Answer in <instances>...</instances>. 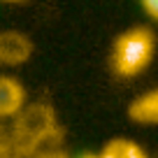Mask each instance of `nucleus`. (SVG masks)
<instances>
[{"label": "nucleus", "instance_id": "f257e3e1", "mask_svg": "<svg viewBox=\"0 0 158 158\" xmlns=\"http://www.w3.org/2000/svg\"><path fill=\"white\" fill-rule=\"evenodd\" d=\"M156 40L149 28H130L116 37L112 47V70L118 77H137L151 65Z\"/></svg>", "mask_w": 158, "mask_h": 158}, {"label": "nucleus", "instance_id": "f03ea898", "mask_svg": "<svg viewBox=\"0 0 158 158\" xmlns=\"http://www.w3.org/2000/svg\"><path fill=\"white\" fill-rule=\"evenodd\" d=\"M12 128H14L19 149L26 158V156H33L35 149L44 139L51 137V133L56 130V116L51 112V107H47V105H30L14 116Z\"/></svg>", "mask_w": 158, "mask_h": 158}, {"label": "nucleus", "instance_id": "7ed1b4c3", "mask_svg": "<svg viewBox=\"0 0 158 158\" xmlns=\"http://www.w3.org/2000/svg\"><path fill=\"white\" fill-rule=\"evenodd\" d=\"M33 44L23 33L2 30L0 33V63L5 65H21L30 58Z\"/></svg>", "mask_w": 158, "mask_h": 158}, {"label": "nucleus", "instance_id": "20e7f679", "mask_svg": "<svg viewBox=\"0 0 158 158\" xmlns=\"http://www.w3.org/2000/svg\"><path fill=\"white\" fill-rule=\"evenodd\" d=\"M128 118L137 126L158 128V86L135 95L128 105Z\"/></svg>", "mask_w": 158, "mask_h": 158}, {"label": "nucleus", "instance_id": "39448f33", "mask_svg": "<svg viewBox=\"0 0 158 158\" xmlns=\"http://www.w3.org/2000/svg\"><path fill=\"white\" fill-rule=\"evenodd\" d=\"M26 107V91L14 77L0 74V118H14Z\"/></svg>", "mask_w": 158, "mask_h": 158}, {"label": "nucleus", "instance_id": "423d86ee", "mask_svg": "<svg viewBox=\"0 0 158 158\" xmlns=\"http://www.w3.org/2000/svg\"><path fill=\"white\" fill-rule=\"evenodd\" d=\"M100 156L102 158H149L139 144L123 139V137H116L112 142H107L105 149L100 151Z\"/></svg>", "mask_w": 158, "mask_h": 158}, {"label": "nucleus", "instance_id": "0eeeda50", "mask_svg": "<svg viewBox=\"0 0 158 158\" xmlns=\"http://www.w3.org/2000/svg\"><path fill=\"white\" fill-rule=\"evenodd\" d=\"M0 158H23L12 121H7V118H0Z\"/></svg>", "mask_w": 158, "mask_h": 158}, {"label": "nucleus", "instance_id": "6e6552de", "mask_svg": "<svg viewBox=\"0 0 158 158\" xmlns=\"http://www.w3.org/2000/svg\"><path fill=\"white\" fill-rule=\"evenodd\" d=\"M139 5L153 21H158V0H139Z\"/></svg>", "mask_w": 158, "mask_h": 158}, {"label": "nucleus", "instance_id": "1a4fd4ad", "mask_svg": "<svg viewBox=\"0 0 158 158\" xmlns=\"http://www.w3.org/2000/svg\"><path fill=\"white\" fill-rule=\"evenodd\" d=\"M37 158H65L60 151H44V153H40Z\"/></svg>", "mask_w": 158, "mask_h": 158}, {"label": "nucleus", "instance_id": "9d476101", "mask_svg": "<svg viewBox=\"0 0 158 158\" xmlns=\"http://www.w3.org/2000/svg\"><path fill=\"white\" fill-rule=\"evenodd\" d=\"M79 158H102L100 153H84V156H79Z\"/></svg>", "mask_w": 158, "mask_h": 158}, {"label": "nucleus", "instance_id": "9b49d317", "mask_svg": "<svg viewBox=\"0 0 158 158\" xmlns=\"http://www.w3.org/2000/svg\"><path fill=\"white\" fill-rule=\"evenodd\" d=\"M7 2H21V0H7Z\"/></svg>", "mask_w": 158, "mask_h": 158}]
</instances>
